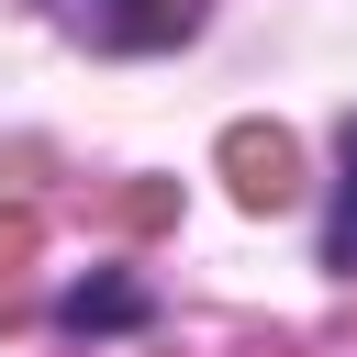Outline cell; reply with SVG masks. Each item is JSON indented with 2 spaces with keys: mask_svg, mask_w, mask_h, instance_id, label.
<instances>
[{
  "mask_svg": "<svg viewBox=\"0 0 357 357\" xmlns=\"http://www.w3.org/2000/svg\"><path fill=\"white\" fill-rule=\"evenodd\" d=\"M223 178H234L245 212H279V201L301 190V145H290L279 123H223Z\"/></svg>",
  "mask_w": 357,
  "mask_h": 357,
  "instance_id": "6da1fadb",
  "label": "cell"
},
{
  "mask_svg": "<svg viewBox=\"0 0 357 357\" xmlns=\"http://www.w3.org/2000/svg\"><path fill=\"white\" fill-rule=\"evenodd\" d=\"M78 33H89V45H123V56H145V45H178V33H201V0H78Z\"/></svg>",
  "mask_w": 357,
  "mask_h": 357,
  "instance_id": "7a4b0ae2",
  "label": "cell"
},
{
  "mask_svg": "<svg viewBox=\"0 0 357 357\" xmlns=\"http://www.w3.org/2000/svg\"><path fill=\"white\" fill-rule=\"evenodd\" d=\"M145 312H156V301H145V279H123V268H112V279H78L56 324H67V335H134Z\"/></svg>",
  "mask_w": 357,
  "mask_h": 357,
  "instance_id": "3957f363",
  "label": "cell"
},
{
  "mask_svg": "<svg viewBox=\"0 0 357 357\" xmlns=\"http://www.w3.org/2000/svg\"><path fill=\"white\" fill-rule=\"evenodd\" d=\"M324 268H357V112H346V178H335V223H324Z\"/></svg>",
  "mask_w": 357,
  "mask_h": 357,
  "instance_id": "277c9868",
  "label": "cell"
},
{
  "mask_svg": "<svg viewBox=\"0 0 357 357\" xmlns=\"http://www.w3.org/2000/svg\"><path fill=\"white\" fill-rule=\"evenodd\" d=\"M22 245H33V212H0V268H11Z\"/></svg>",
  "mask_w": 357,
  "mask_h": 357,
  "instance_id": "5b68a950",
  "label": "cell"
}]
</instances>
